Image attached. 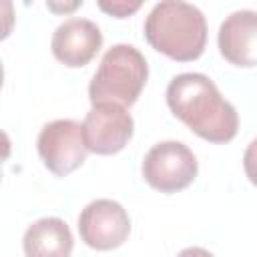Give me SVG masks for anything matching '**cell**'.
<instances>
[{
	"label": "cell",
	"instance_id": "8",
	"mask_svg": "<svg viewBox=\"0 0 257 257\" xmlns=\"http://www.w3.org/2000/svg\"><path fill=\"white\" fill-rule=\"evenodd\" d=\"M102 46L100 28L86 18H68L52 34V54L70 68L86 66Z\"/></svg>",
	"mask_w": 257,
	"mask_h": 257
},
{
	"label": "cell",
	"instance_id": "6",
	"mask_svg": "<svg viewBox=\"0 0 257 257\" xmlns=\"http://www.w3.org/2000/svg\"><path fill=\"white\" fill-rule=\"evenodd\" d=\"M78 233L90 249L110 251L128 239L131 219L120 203L112 199H96L82 209L78 217Z\"/></svg>",
	"mask_w": 257,
	"mask_h": 257
},
{
	"label": "cell",
	"instance_id": "3",
	"mask_svg": "<svg viewBox=\"0 0 257 257\" xmlns=\"http://www.w3.org/2000/svg\"><path fill=\"white\" fill-rule=\"evenodd\" d=\"M147 76L149 66L141 50L133 44H114L104 52L90 80L88 98L92 104L112 102L126 108L137 102Z\"/></svg>",
	"mask_w": 257,
	"mask_h": 257
},
{
	"label": "cell",
	"instance_id": "13",
	"mask_svg": "<svg viewBox=\"0 0 257 257\" xmlns=\"http://www.w3.org/2000/svg\"><path fill=\"white\" fill-rule=\"evenodd\" d=\"M177 257H215L211 251H207V249H203V247H187V249H183Z\"/></svg>",
	"mask_w": 257,
	"mask_h": 257
},
{
	"label": "cell",
	"instance_id": "4",
	"mask_svg": "<svg viewBox=\"0 0 257 257\" xmlns=\"http://www.w3.org/2000/svg\"><path fill=\"white\" fill-rule=\"evenodd\" d=\"M141 171L153 189L161 193H177L195 181L199 163L185 143L163 141L149 149Z\"/></svg>",
	"mask_w": 257,
	"mask_h": 257
},
{
	"label": "cell",
	"instance_id": "2",
	"mask_svg": "<svg viewBox=\"0 0 257 257\" xmlns=\"http://www.w3.org/2000/svg\"><path fill=\"white\" fill-rule=\"evenodd\" d=\"M145 38L161 54L191 62L207 44V20L203 12L181 0H163L153 6L145 20Z\"/></svg>",
	"mask_w": 257,
	"mask_h": 257
},
{
	"label": "cell",
	"instance_id": "11",
	"mask_svg": "<svg viewBox=\"0 0 257 257\" xmlns=\"http://www.w3.org/2000/svg\"><path fill=\"white\" fill-rule=\"evenodd\" d=\"M98 6H100V10L116 16V18H126L141 8V2H98Z\"/></svg>",
	"mask_w": 257,
	"mask_h": 257
},
{
	"label": "cell",
	"instance_id": "1",
	"mask_svg": "<svg viewBox=\"0 0 257 257\" xmlns=\"http://www.w3.org/2000/svg\"><path fill=\"white\" fill-rule=\"evenodd\" d=\"M167 104L179 120L209 143H229L239 131L235 106L201 72L177 74L167 86Z\"/></svg>",
	"mask_w": 257,
	"mask_h": 257
},
{
	"label": "cell",
	"instance_id": "9",
	"mask_svg": "<svg viewBox=\"0 0 257 257\" xmlns=\"http://www.w3.org/2000/svg\"><path fill=\"white\" fill-rule=\"evenodd\" d=\"M219 50L225 60L241 68L257 66V12L235 10L219 26Z\"/></svg>",
	"mask_w": 257,
	"mask_h": 257
},
{
	"label": "cell",
	"instance_id": "10",
	"mask_svg": "<svg viewBox=\"0 0 257 257\" xmlns=\"http://www.w3.org/2000/svg\"><path fill=\"white\" fill-rule=\"evenodd\" d=\"M72 245V233L58 217L34 221L22 239L24 257H70Z\"/></svg>",
	"mask_w": 257,
	"mask_h": 257
},
{
	"label": "cell",
	"instance_id": "5",
	"mask_svg": "<svg viewBox=\"0 0 257 257\" xmlns=\"http://www.w3.org/2000/svg\"><path fill=\"white\" fill-rule=\"evenodd\" d=\"M38 155L44 167L56 175L66 177L86 161V145L82 124L70 118H58L44 124L36 139Z\"/></svg>",
	"mask_w": 257,
	"mask_h": 257
},
{
	"label": "cell",
	"instance_id": "12",
	"mask_svg": "<svg viewBox=\"0 0 257 257\" xmlns=\"http://www.w3.org/2000/svg\"><path fill=\"white\" fill-rule=\"evenodd\" d=\"M243 167H245V175L249 177V181L257 187V137H255V139L249 143V147L245 149Z\"/></svg>",
	"mask_w": 257,
	"mask_h": 257
},
{
	"label": "cell",
	"instance_id": "7",
	"mask_svg": "<svg viewBox=\"0 0 257 257\" xmlns=\"http://www.w3.org/2000/svg\"><path fill=\"white\" fill-rule=\"evenodd\" d=\"M133 128V116L126 112L124 106L112 102L92 104L82 122L84 145L90 153L114 155L128 145Z\"/></svg>",
	"mask_w": 257,
	"mask_h": 257
}]
</instances>
